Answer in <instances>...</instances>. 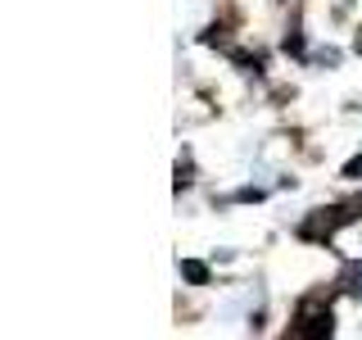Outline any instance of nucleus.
<instances>
[{
	"mask_svg": "<svg viewBox=\"0 0 362 340\" xmlns=\"http://www.w3.org/2000/svg\"><path fill=\"white\" fill-rule=\"evenodd\" d=\"M335 332V317H331V309H322L317 300H303L299 304V327H294V336H308V340H317V336H331Z\"/></svg>",
	"mask_w": 362,
	"mask_h": 340,
	"instance_id": "1",
	"label": "nucleus"
},
{
	"mask_svg": "<svg viewBox=\"0 0 362 340\" xmlns=\"http://www.w3.org/2000/svg\"><path fill=\"white\" fill-rule=\"evenodd\" d=\"M181 277H186V281H195V286H204V281H209V268L195 264V259H186V264H181Z\"/></svg>",
	"mask_w": 362,
	"mask_h": 340,
	"instance_id": "2",
	"label": "nucleus"
},
{
	"mask_svg": "<svg viewBox=\"0 0 362 340\" xmlns=\"http://www.w3.org/2000/svg\"><path fill=\"white\" fill-rule=\"evenodd\" d=\"M344 290L362 295V264H349V272H344Z\"/></svg>",
	"mask_w": 362,
	"mask_h": 340,
	"instance_id": "3",
	"label": "nucleus"
},
{
	"mask_svg": "<svg viewBox=\"0 0 362 340\" xmlns=\"http://www.w3.org/2000/svg\"><path fill=\"white\" fill-rule=\"evenodd\" d=\"M231 60L240 64V68H249V73H258V68H263V60H258V55H249V50H231Z\"/></svg>",
	"mask_w": 362,
	"mask_h": 340,
	"instance_id": "4",
	"label": "nucleus"
},
{
	"mask_svg": "<svg viewBox=\"0 0 362 340\" xmlns=\"http://www.w3.org/2000/svg\"><path fill=\"white\" fill-rule=\"evenodd\" d=\"M235 200H245V204L249 200H263V191H258V186H245V191H235Z\"/></svg>",
	"mask_w": 362,
	"mask_h": 340,
	"instance_id": "5",
	"label": "nucleus"
},
{
	"mask_svg": "<svg viewBox=\"0 0 362 340\" xmlns=\"http://www.w3.org/2000/svg\"><path fill=\"white\" fill-rule=\"evenodd\" d=\"M344 177H362V154H358V159H349V164H344Z\"/></svg>",
	"mask_w": 362,
	"mask_h": 340,
	"instance_id": "6",
	"label": "nucleus"
},
{
	"mask_svg": "<svg viewBox=\"0 0 362 340\" xmlns=\"http://www.w3.org/2000/svg\"><path fill=\"white\" fill-rule=\"evenodd\" d=\"M286 55H303V37H286Z\"/></svg>",
	"mask_w": 362,
	"mask_h": 340,
	"instance_id": "7",
	"label": "nucleus"
},
{
	"mask_svg": "<svg viewBox=\"0 0 362 340\" xmlns=\"http://www.w3.org/2000/svg\"><path fill=\"white\" fill-rule=\"evenodd\" d=\"M354 50H358V55H362V32H358V41H354Z\"/></svg>",
	"mask_w": 362,
	"mask_h": 340,
	"instance_id": "8",
	"label": "nucleus"
}]
</instances>
